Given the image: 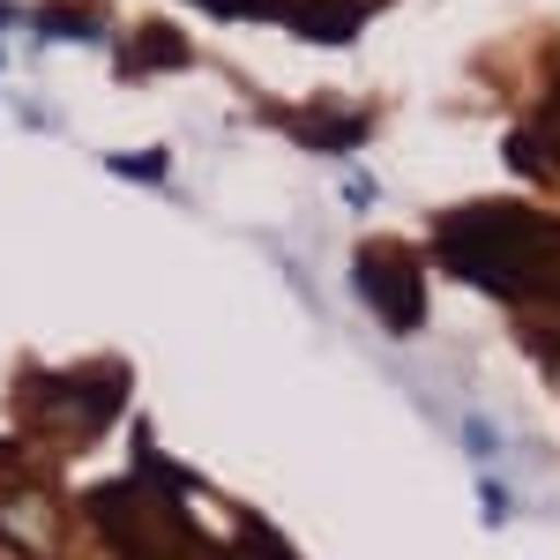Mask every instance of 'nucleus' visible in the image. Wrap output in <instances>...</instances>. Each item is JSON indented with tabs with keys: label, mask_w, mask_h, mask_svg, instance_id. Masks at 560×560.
Instances as JSON below:
<instances>
[{
	"label": "nucleus",
	"mask_w": 560,
	"mask_h": 560,
	"mask_svg": "<svg viewBox=\"0 0 560 560\" xmlns=\"http://www.w3.org/2000/svg\"><path fill=\"white\" fill-rule=\"evenodd\" d=\"M456 441H464L471 471H501V456H509V427L493 411H456Z\"/></svg>",
	"instance_id": "f257e3e1"
},
{
	"label": "nucleus",
	"mask_w": 560,
	"mask_h": 560,
	"mask_svg": "<svg viewBox=\"0 0 560 560\" xmlns=\"http://www.w3.org/2000/svg\"><path fill=\"white\" fill-rule=\"evenodd\" d=\"M359 284H366V300L388 314V329H419V314H427L419 292H404L396 277H382V261H366V269H359Z\"/></svg>",
	"instance_id": "f03ea898"
},
{
	"label": "nucleus",
	"mask_w": 560,
	"mask_h": 560,
	"mask_svg": "<svg viewBox=\"0 0 560 560\" xmlns=\"http://www.w3.org/2000/svg\"><path fill=\"white\" fill-rule=\"evenodd\" d=\"M478 478V523L486 530H509L516 523V493H509V478L501 471H471Z\"/></svg>",
	"instance_id": "7ed1b4c3"
},
{
	"label": "nucleus",
	"mask_w": 560,
	"mask_h": 560,
	"mask_svg": "<svg viewBox=\"0 0 560 560\" xmlns=\"http://www.w3.org/2000/svg\"><path fill=\"white\" fill-rule=\"evenodd\" d=\"M113 173H135V179H165V165H158V150H142V158H113Z\"/></svg>",
	"instance_id": "20e7f679"
},
{
	"label": "nucleus",
	"mask_w": 560,
	"mask_h": 560,
	"mask_svg": "<svg viewBox=\"0 0 560 560\" xmlns=\"http://www.w3.org/2000/svg\"><path fill=\"white\" fill-rule=\"evenodd\" d=\"M374 195H382V187H374L366 173H345V202L351 210H374Z\"/></svg>",
	"instance_id": "39448f33"
}]
</instances>
